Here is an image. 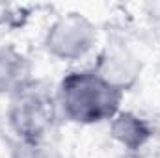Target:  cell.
<instances>
[{
	"instance_id": "cell-1",
	"label": "cell",
	"mask_w": 160,
	"mask_h": 158,
	"mask_svg": "<svg viewBox=\"0 0 160 158\" xmlns=\"http://www.w3.org/2000/svg\"><path fill=\"white\" fill-rule=\"evenodd\" d=\"M119 101L121 89L97 73H71L60 87L65 116L78 123H99L112 117Z\"/></svg>"
},
{
	"instance_id": "cell-2",
	"label": "cell",
	"mask_w": 160,
	"mask_h": 158,
	"mask_svg": "<svg viewBox=\"0 0 160 158\" xmlns=\"http://www.w3.org/2000/svg\"><path fill=\"white\" fill-rule=\"evenodd\" d=\"M93 41L91 24L78 15L58 21L48 32V50L60 58H77L82 56Z\"/></svg>"
},
{
	"instance_id": "cell-3",
	"label": "cell",
	"mask_w": 160,
	"mask_h": 158,
	"mask_svg": "<svg viewBox=\"0 0 160 158\" xmlns=\"http://www.w3.org/2000/svg\"><path fill=\"white\" fill-rule=\"evenodd\" d=\"M11 121L22 136L38 140L52 121V101L39 91H22L19 102H15Z\"/></svg>"
},
{
	"instance_id": "cell-4",
	"label": "cell",
	"mask_w": 160,
	"mask_h": 158,
	"mask_svg": "<svg viewBox=\"0 0 160 158\" xmlns=\"http://www.w3.org/2000/svg\"><path fill=\"white\" fill-rule=\"evenodd\" d=\"M114 136L127 147H138L147 140L149 130L140 117L132 114H121L114 123Z\"/></svg>"
}]
</instances>
